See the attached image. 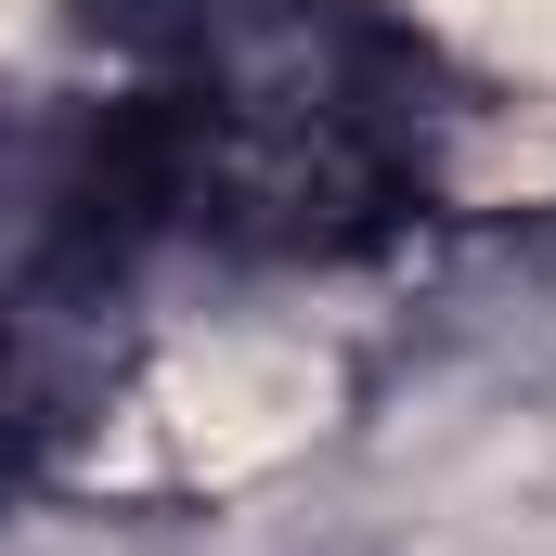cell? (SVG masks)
<instances>
[{
  "instance_id": "obj_1",
  "label": "cell",
  "mask_w": 556,
  "mask_h": 556,
  "mask_svg": "<svg viewBox=\"0 0 556 556\" xmlns=\"http://www.w3.org/2000/svg\"><path fill=\"white\" fill-rule=\"evenodd\" d=\"M104 104L155 233L260 273L402 247L466 142V78L389 0H168L155 65Z\"/></svg>"
},
{
  "instance_id": "obj_2",
  "label": "cell",
  "mask_w": 556,
  "mask_h": 556,
  "mask_svg": "<svg viewBox=\"0 0 556 556\" xmlns=\"http://www.w3.org/2000/svg\"><path fill=\"white\" fill-rule=\"evenodd\" d=\"M168 260L117 104H52L0 130V492H26L117 402L142 273Z\"/></svg>"
}]
</instances>
